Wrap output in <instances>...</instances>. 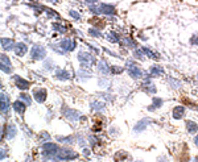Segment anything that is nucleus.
Here are the masks:
<instances>
[{
  "label": "nucleus",
  "instance_id": "24",
  "mask_svg": "<svg viewBox=\"0 0 198 162\" xmlns=\"http://www.w3.org/2000/svg\"><path fill=\"white\" fill-rule=\"evenodd\" d=\"M168 83H169L170 89H173V90L181 89V82L177 81V79H174V78H168Z\"/></svg>",
  "mask_w": 198,
  "mask_h": 162
},
{
  "label": "nucleus",
  "instance_id": "30",
  "mask_svg": "<svg viewBox=\"0 0 198 162\" xmlns=\"http://www.w3.org/2000/svg\"><path fill=\"white\" fill-rule=\"evenodd\" d=\"M108 40L111 41V42H118L119 41V37H118L116 33H110L108 34Z\"/></svg>",
  "mask_w": 198,
  "mask_h": 162
},
{
  "label": "nucleus",
  "instance_id": "38",
  "mask_svg": "<svg viewBox=\"0 0 198 162\" xmlns=\"http://www.w3.org/2000/svg\"><path fill=\"white\" fill-rule=\"evenodd\" d=\"M4 130H3V128H2V126H0V141H2V140H3V136H4Z\"/></svg>",
  "mask_w": 198,
  "mask_h": 162
},
{
  "label": "nucleus",
  "instance_id": "36",
  "mask_svg": "<svg viewBox=\"0 0 198 162\" xmlns=\"http://www.w3.org/2000/svg\"><path fill=\"white\" fill-rule=\"evenodd\" d=\"M70 15H72L76 20H79V19H81V16H79V13H78V12H76V11H70Z\"/></svg>",
  "mask_w": 198,
  "mask_h": 162
},
{
  "label": "nucleus",
  "instance_id": "3",
  "mask_svg": "<svg viewBox=\"0 0 198 162\" xmlns=\"http://www.w3.org/2000/svg\"><path fill=\"white\" fill-rule=\"evenodd\" d=\"M76 47V42L73 40H64L61 41L58 45H54V49L60 50V51H72Z\"/></svg>",
  "mask_w": 198,
  "mask_h": 162
},
{
  "label": "nucleus",
  "instance_id": "14",
  "mask_svg": "<svg viewBox=\"0 0 198 162\" xmlns=\"http://www.w3.org/2000/svg\"><path fill=\"white\" fill-rule=\"evenodd\" d=\"M78 59L81 61L82 63H92L94 62L92 55L90 53H86V51H81V53L78 54Z\"/></svg>",
  "mask_w": 198,
  "mask_h": 162
},
{
  "label": "nucleus",
  "instance_id": "9",
  "mask_svg": "<svg viewBox=\"0 0 198 162\" xmlns=\"http://www.w3.org/2000/svg\"><path fill=\"white\" fill-rule=\"evenodd\" d=\"M10 109V98L4 94H0V111L8 112Z\"/></svg>",
  "mask_w": 198,
  "mask_h": 162
},
{
  "label": "nucleus",
  "instance_id": "5",
  "mask_svg": "<svg viewBox=\"0 0 198 162\" xmlns=\"http://www.w3.org/2000/svg\"><path fill=\"white\" fill-rule=\"evenodd\" d=\"M30 55H32V58L33 59H44L45 58V55H46V51H45V49H44L42 46H38V45H36V46H33V49H32V51H30Z\"/></svg>",
  "mask_w": 198,
  "mask_h": 162
},
{
  "label": "nucleus",
  "instance_id": "12",
  "mask_svg": "<svg viewBox=\"0 0 198 162\" xmlns=\"http://www.w3.org/2000/svg\"><path fill=\"white\" fill-rule=\"evenodd\" d=\"M33 96H34V99H36L38 103H44V102H45V99H46V90L45 89L34 90Z\"/></svg>",
  "mask_w": 198,
  "mask_h": 162
},
{
  "label": "nucleus",
  "instance_id": "15",
  "mask_svg": "<svg viewBox=\"0 0 198 162\" xmlns=\"http://www.w3.org/2000/svg\"><path fill=\"white\" fill-rule=\"evenodd\" d=\"M148 124H149V119H143V120H140L138 124L134 126V132H136V133L143 132V130H145V128H147Z\"/></svg>",
  "mask_w": 198,
  "mask_h": 162
},
{
  "label": "nucleus",
  "instance_id": "16",
  "mask_svg": "<svg viewBox=\"0 0 198 162\" xmlns=\"http://www.w3.org/2000/svg\"><path fill=\"white\" fill-rule=\"evenodd\" d=\"M143 90L145 91V92H149V94L156 92V87H155V85H153L152 81L149 79V78H147V79H145L144 85H143Z\"/></svg>",
  "mask_w": 198,
  "mask_h": 162
},
{
  "label": "nucleus",
  "instance_id": "37",
  "mask_svg": "<svg viewBox=\"0 0 198 162\" xmlns=\"http://www.w3.org/2000/svg\"><path fill=\"white\" fill-rule=\"evenodd\" d=\"M6 156H7V152L4 150V149H0V160L4 158V157H6Z\"/></svg>",
  "mask_w": 198,
  "mask_h": 162
},
{
  "label": "nucleus",
  "instance_id": "22",
  "mask_svg": "<svg viewBox=\"0 0 198 162\" xmlns=\"http://www.w3.org/2000/svg\"><path fill=\"white\" fill-rule=\"evenodd\" d=\"M143 53L147 57H149V58H152V59H158L160 58V55H158L156 51H152L151 49H148V47H143Z\"/></svg>",
  "mask_w": 198,
  "mask_h": 162
},
{
  "label": "nucleus",
  "instance_id": "27",
  "mask_svg": "<svg viewBox=\"0 0 198 162\" xmlns=\"http://www.w3.org/2000/svg\"><path fill=\"white\" fill-rule=\"evenodd\" d=\"M91 108L92 109H96V111H99V109H103L104 108V103H102V102H92L91 103Z\"/></svg>",
  "mask_w": 198,
  "mask_h": 162
},
{
  "label": "nucleus",
  "instance_id": "20",
  "mask_svg": "<svg viewBox=\"0 0 198 162\" xmlns=\"http://www.w3.org/2000/svg\"><path fill=\"white\" fill-rule=\"evenodd\" d=\"M161 106H162V100H161L160 98H153V100H152V106H149L148 109H149V111H155V109H158Z\"/></svg>",
  "mask_w": 198,
  "mask_h": 162
},
{
  "label": "nucleus",
  "instance_id": "10",
  "mask_svg": "<svg viewBox=\"0 0 198 162\" xmlns=\"http://www.w3.org/2000/svg\"><path fill=\"white\" fill-rule=\"evenodd\" d=\"M114 158H115L116 162H130L131 161V156L126 150H119Z\"/></svg>",
  "mask_w": 198,
  "mask_h": 162
},
{
  "label": "nucleus",
  "instance_id": "32",
  "mask_svg": "<svg viewBox=\"0 0 198 162\" xmlns=\"http://www.w3.org/2000/svg\"><path fill=\"white\" fill-rule=\"evenodd\" d=\"M190 43H192V45L198 46V33H196L194 36H192V38H190Z\"/></svg>",
  "mask_w": 198,
  "mask_h": 162
},
{
  "label": "nucleus",
  "instance_id": "6",
  "mask_svg": "<svg viewBox=\"0 0 198 162\" xmlns=\"http://www.w3.org/2000/svg\"><path fill=\"white\" fill-rule=\"evenodd\" d=\"M62 113H64V116L66 117V119L70 120V121H76V120H78V117H79V112L76 111V109L65 108L62 111Z\"/></svg>",
  "mask_w": 198,
  "mask_h": 162
},
{
  "label": "nucleus",
  "instance_id": "13",
  "mask_svg": "<svg viewBox=\"0 0 198 162\" xmlns=\"http://www.w3.org/2000/svg\"><path fill=\"white\" fill-rule=\"evenodd\" d=\"M185 112H186V109H185V107L182 106H177V107H174L173 109V119L174 120H180V119H182V117L185 116Z\"/></svg>",
  "mask_w": 198,
  "mask_h": 162
},
{
  "label": "nucleus",
  "instance_id": "26",
  "mask_svg": "<svg viewBox=\"0 0 198 162\" xmlns=\"http://www.w3.org/2000/svg\"><path fill=\"white\" fill-rule=\"evenodd\" d=\"M15 134H16V126L15 125H8V128H7V136H8V138H12Z\"/></svg>",
  "mask_w": 198,
  "mask_h": 162
},
{
  "label": "nucleus",
  "instance_id": "28",
  "mask_svg": "<svg viewBox=\"0 0 198 162\" xmlns=\"http://www.w3.org/2000/svg\"><path fill=\"white\" fill-rule=\"evenodd\" d=\"M99 71H100V73H104V74H107V73L110 71V69L107 67V63H106L104 61L99 62Z\"/></svg>",
  "mask_w": 198,
  "mask_h": 162
},
{
  "label": "nucleus",
  "instance_id": "39",
  "mask_svg": "<svg viewBox=\"0 0 198 162\" xmlns=\"http://www.w3.org/2000/svg\"><path fill=\"white\" fill-rule=\"evenodd\" d=\"M194 144L198 146V136H196V137H194Z\"/></svg>",
  "mask_w": 198,
  "mask_h": 162
},
{
  "label": "nucleus",
  "instance_id": "29",
  "mask_svg": "<svg viewBox=\"0 0 198 162\" xmlns=\"http://www.w3.org/2000/svg\"><path fill=\"white\" fill-rule=\"evenodd\" d=\"M53 28H54L56 30H58V32H61V33H65V32H66V28L64 27V25H61V24H58V23L53 24Z\"/></svg>",
  "mask_w": 198,
  "mask_h": 162
},
{
  "label": "nucleus",
  "instance_id": "40",
  "mask_svg": "<svg viewBox=\"0 0 198 162\" xmlns=\"http://www.w3.org/2000/svg\"><path fill=\"white\" fill-rule=\"evenodd\" d=\"M86 2H87V3H91V2H92V3H95L96 0H86Z\"/></svg>",
  "mask_w": 198,
  "mask_h": 162
},
{
  "label": "nucleus",
  "instance_id": "31",
  "mask_svg": "<svg viewBox=\"0 0 198 162\" xmlns=\"http://www.w3.org/2000/svg\"><path fill=\"white\" fill-rule=\"evenodd\" d=\"M91 23H92V24H98V25H96L98 28H104V23H103V21H100L99 19H94V20H91Z\"/></svg>",
  "mask_w": 198,
  "mask_h": 162
},
{
  "label": "nucleus",
  "instance_id": "4",
  "mask_svg": "<svg viewBox=\"0 0 198 162\" xmlns=\"http://www.w3.org/2000/svg\"><path fill=\"white\" fill-rule=\"evenodd\" d=\"M58 146L56 145V144H53V142H48L45 144V145L42 146V154L45 156V157H52V156H54L58 153Z\"/></svg>",
  "mask_w": 198,
  "mask_h": 162
},
{
  "label": "nucleus",
  "instance_id": "33",
  "mask_svg": "<svg viewBox=\"0 0 198 162\" xmlns=\"http://www.w3.org/2000/svg\"><path fill=\"white\" fill-rule=\"evenodd\" d=\"M134 54L136 55L135 58H139V59H144V57H143V50H142V51H140V50H136Z\"/></svg>",
  "mask_w": 198,
  "mask_h": 162
},
{
  "label": "nucleus",
  "instance_id": "1",
  "mask_svg": "<svg viewBox=\"0 0 198 162\" xmlns=\"http://www.w3.org/2000/svg\"><path fill=\"white\" fill-rule=\"evenodd\" d=\"M78 157V154L72 149H60L58 153H57V158L61 160V161H72V160H76Z\"/></svg>",
  "mask_w": 198,
  "mask_h": 162
},
{
  "label": "nucleus",
  "instance_id": "19",
  "mask_svg": "<svg viewBox=\"0 0 198 162\" xmlns=\"http://www.w3.org/2000/svg\"><path fill=\"white\" fill-rule=\"evenodd\" d=\"M26 50H28V47L25 46V43H17V45H15V51H16V54L19 55V57H23L25 55L26 53Z\"/></svg>",
  "mask_w": 198,
  "mask_h": 162
},
{
  "label": "nucleus",
  "instance_id": "11",
  "mask_svg": "<svg viewBox=\"0 0 198 162\" xmlns=\"http://www.w3.org/2000/svg\"><path fill=\"white\" fill-rule=\"evenodd\" d=\"M15 83H16V86L19 87L20 90H28L29 87H30V82L25 81L21 77H17V75L15 77Z\"/></svg>",
  "mask_w": 198,
  "mask_h": 162
},
{
  "label": "nucleus",
  "instance_id": "18",
  "mask_svg": "<svg viewBox=\"0 0 198 162\" xmlns=\"http://www.w3.org/2000/svg\"><path fill=\"white\" fill-rule=\"evenodd\" d=\"M186 130L189 133H197L198 132V124L193 120H186Z\"/></svg>",
  "mask_w": 198,
  "mask_h": 162
},
{
  "label": "nucleus",
  "instance_id": "23",
  "mask_svg": "<svg viewBox=\"0 0 198 162\" xmlns=\"http://www.w3.org/2000/svg\"><path fill=\"white\" fill-rule=\"evenodd\" d=\"M13 109H15L17 113H24V111H25V104L21 103L20 100H17V102L13 103Z\"/></svg>",
  "mask_w": 198,
  "mask_h": 162
},
{
  "label": "nucleus",
  "instance_id": "41",
  "mask_svg": "<svg viewBox=\"0 0 198 162\" xmlns=\"http://www.w3.org/2000/svg\"><path fill=\"white\" fill-rule=\"evenodd\" d=\"M0 89H2V83H0Z\"/></svg>",
  "mask_w": 198,
  "mask_h": 162
},
{
  "label": "nucleus",
  "instance_id": "8",
  "mask_svg": "<svg viewBox=\"0 0 198 162\" xmlns=\"http://www.w3.org/2000/svg\"><path fill=\"white\" fill-rule=\"evenodd\" d=\"M0 70H3L4 73H11L12 71L11 62H10V59H8L6 55L0 57Z\"/></svg>",
  "mask_w": 198,
  "mask_h": 162
},
{
  "label": "nucleus",
  "instance_id": "25",
  "mask_svg": "<svg viewBox=\"0 0 198 162\" xmlns=\"http://www.w3.org/2000/svg\"><path fill=\"white\" fill-rule=\"evenodd\" d=\"M56 78L57 79H62V81H66L70 78V74L68 71H65V70H58L56 74Z\"/></svg>",
  "mask_w": 198,
  "mask_h": 162
},
{
  "label": "nucleus",
  "instance_id": "21",
  "mask_svg": "<svg viewBox=\"0 0 198 162\" xmlns=\"http://www.w3.org/2000/svg\"><path fill=\"white\" fill-rule=\"evenodd\" d=\"M0 42H2L3 47L6 50H10V49H12V47H15V43H13V41L11 40V38H2Z\"/></svg>",
  "mask_w": 198,
  "mask_h": 162
},
{
  "label": "nucleus",
  "instance_id": "17",
  "mask_svg": "<svg viewBox=\"0 0 198 162\" xmlns=\"http://www.w3.org/2000/svg\"><path fill=\"white\" fill-rule=\"evenodd\" d=\"M151 77L153 78H158V77H161L162 74H164V69H162L161 66H158V65H153V66L151 67Z\"/></svg>",
  "mask_w": 198,
  "mask_h": 162
},
{
  "label": "nucleus",
  "instance_id": "2",
  "mask_svg": "<svg viewBox=\"0 0 198 162\" xmlns=\"http://www.w3.org/2000/svg\"><path fill=\"white\" fill-rule=\"evenodd\" d=\"M127 73H128L130 77L134 78V79H139V78L143 77V70L140 69L138 65H135V63H132V62L127 63Z\"/></svg>",
  "mask_w": 198,
  "mask_h": 162
},
{
  "label": "nucleus",
  "instance_id": "34",
  "mask_svg": "<svg viewBox=\"0 0 198 162\" xmlns=\"http://www.w3.org/2000/svg\"><path fill=\"white\" fill-rule=\"evenodd\" d=\"M21 99H24L28 104H30V102H32V100H30V96L26 95V94H21Z\"/></svg>",
  "mask_w": 198,
  "mask_h": 162
},
{
  "label": "nucleus",
  "instance_id": "35",
  "mask_svg": "<svg viewBox=\"0 0 198 162\" xmlns=\"http://www.w3.org/2000/svg\"><path fill=\"white\" fill-rule=\"evenodd\" d=\"M90 34L91 36H94V37H100V33L98 32V30H95V29H90Z\"/></svg>",
  "mask_w": 198,
  "mask_h": 162
},
{
  "label": "nucleus",
  "instance_id": "7",
  "mask_svg": "<svg viewBox=\"0 0 198 162\" xmlns=\"http://www.w3.org/2000/svg\"><path fill=\"white\" fill-rule=\"evenodd\" d=\"M98 12H100L103 15H107V16H112L115 13V7L111 6V4H100Z\"/></svg>",
  "mask_w": 198,
  "mask_h": 162
}]
</instances>
